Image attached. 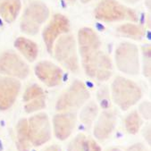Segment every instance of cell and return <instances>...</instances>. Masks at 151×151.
Masks as SVG:
<instances>
[{
	"instance_id": "cell-31",
	"label": "cell",
	"mask_w": 151,
	"mask_h": 151,
	"mask_svg": "<svg viewBox=\"0 0 151 151\" xmlns=\"http://www.w3.org/2000/svg\"><path fill=\"white\" fill-rule=\"evenodd\" d=\"M105 151H122V149L119 148V147H109V148H107V149L105 150Z\"/></svg>"
},
{
	"instance_id": "cell-19",
	"label": "cell",
	"mask_w": 151,
	"mask_h": 151,
	"mask_svg": "<svg viewBox=\"0 0 151 151\" xmlns=\"http://www.w3.org/2000/svg\"><path fill=\"white\" fill-rule=\"evenodd\" d=\"M99 108L95 101L87 102L82 106V109L80 113L81 122L86 126L90 127L96 121L99 115Z\"/></svg>"
},
{
	"instance_id": "cell-27",
	"label": "cell",
	"mask_w": 151,
	"mask_h": 151,
	"mask_svg": "<svg viewBox=\"0 0 151 151\" xmlns=\"http://www.w3.org/2000/svg\"><path fill=\"white\" fill-rule=\"evenodd\" d=\"M126 151H145V146L141 142L134 143L127 147Z\"/></svg>"
},
{
	"instance_id": "cell-21",
	"label": "cell",
	"mask_w": 151,
	"mask_h": 151,
	"mask_svg": "<svg viewBox=\"0 0 151 151\" xmlns=\"http://www.w3.org/2000/svg\"><path fill=\"white\" fill-rule=\"evenodd\" d=\"M142 118L137 111H132L127 114L124 120V127L129 134H137L142 125Z\"/></svg>"
},
{
	"instance_id": "cell-22",
	"label": "cell",
	"mask_w": 151,
	"mask_h": 151,
	"mask_svg": "<svg viewBox=\"0 0 151 151\" xmlns=\"http://www.w3.org/2000/svg\"><path fill=\"white\" fill-rule=\"evenodd\" d=\"M46 95L40 96L25 103L24 110L27 114H32L43 110L46 107Z\"/></svg>"
},
{
	"instance_id": "cell-12",
	"label": "cell",
	"mask_w": 151,
	"mask_h": 151,
	"mask_svg": "<svg viewBox=\"0 0 151 151\" xmlns=\"http://www.w3.org/2000/svg\"><path fill=\"white\" fill-rule=\"evenodd\" d=\"M77 123L75 111L60 112L53 117V127L55 136L59 140L67 139L73 132Z\"/></svg>"
},
{
	"instance_id": "cell-34",
	"label": "cell",
	"mask_w": 151,
	"mask_h": 151,
	"mask_svg": "<svg viewBox=\"0 0 151 151\" xmlns=\"http://www.w3.org/2000/svg\"><path fill=\"white\" fill-rule=\"evenodd\" d=\"M67 2H69L70 4H74L76 2V0H66Z\"/></svg>"
},
{
	"instance_id": "cell-20",
	"label": "cell",
	"mask_w": 151,
	"mask_h": 151,
	"mask_svg": "<svg viewBox=\"0 0 151 151\" xmlns=\"http://www.w3.org/2000/svg\"><path fill=\"white\" fill-rule=\"evenodd\" d=\"M116 32L121 36L129 38L134 40H141L145 33L142 26L132 23V22H128L125 24L120 25L119 27L116 28Z\"/></svg>"
},
{
	"instance_id": "cell-6",
	"label": "cell",
	"mask_w": 151,
	"mask_h": 151,
	"mask_svg": "<svg viewBox=\"0 0 151 151\" xmlns=\"http://www.w3.org/2000/svg\"><path fill=\"white\" fill-rule=\"evenodd\" d=\"M48 16L49 9L47 5L39 0H33L27 5L22 15L21 31L31 36L38 34L41 25L47 20Z\"/></svg>"
},
{
	"instance_id": "cell-33",
	"label": "cell",
	"mask_w": 151,
	"mask_h": 151,
	"mask_svg": "<svg viewBox=\"0 0 151 151\" xmlns=\"http://www.w3.org/2000/svg\"><path fill=\"white\" fill-rule=\"evenodd\" d=\"M90 1H91V0H81V2L83 3V4H87V3H88Z\"/></svg>"
},
{
	"instance_id": "cell-11",
	"label": "cell",
	"mask_w": 151,
	"mask_h": 151,
	"mask_svg": "<svg viewBox=\"0 0 151 151\" xmlns=\"http://www.w3.org/2000/svg\"><path fill=\"white\" fill-rule=\"evenodd\" d=\"M117 124V112L114 109H104L96 121L93 134L96 139L105 141L111 137Z\"/></svg>"
},
{
	"instance_id": "cell-18",
	"label": "cell",
	"mask_w": 151,
	"mask_h": 151,
	"mask_svg": "<svg viewBox=\"0 0 151 151\" xmlns=\"http://www.w3.org/2000/svg\"><path fill=\"white\" fill-rule=\"evenodd\" d=\"M21 7V0H1L0 15L6 22H13L16 20Z\"/></svg>"
},
{
	"instance_id": "cell-4",
	"label": "cell",
	"mask_w": 151,
	"mask_h": 151,
	"mask_svg": "<svg viewBox=\"0 0 151 151\" xmlns=\"http://www.w3.org/2000/svg\"><path fill=\"white\" fill-rule=\"evenodd\" d=\"M53 55L56 61L68 71L77 73L80 70L76 41L73 35L59 37L53 47Z\"/></svg>"
},
{
	"instance_id": "cell-5",
	"label": "cell",
	"mask_w": 151,
	"mask_h": 151,
	"mask_svg": "<svg viewBox=\"0 0 151 151\" xmlns=\"http://www.w3.org/2000/svg\"><path fill=\"white\" fill-rule=\"evenodd\" d=\"M89 97L90 94L87 86L82 81L75 80L59 96L55 103V110L58 113L75 111L82 107Z\"/></svg>"
},
{
	"instance_id": "cell-9",
	"label": "cell",
	"mask_w": 151,
	"mask_h": 151,
	"mask_svg": "<svg viewBox=\"0 0 151 151\" xmlns=\"http://www.w3.org/2000/svg\"><path fill=\"white\" fill-rule=\"evenodd\" d=\"M0 73L17 80H23L28 77L29 68L15 52L6 51L0 55Z\"/></svg>"
},
{
	"instance_id": "cell-17",
	"label": "cell",
	"mask_w": 151,
	"mask_h": 151,
	"mask_svg": "<svg viewBox=\"0 0 151 151\" xmlns=\"http://www.w3.org/2000/svg\"><path fill=\"white\" fill-rule=\"evenodd\" d=\"M14 47L29 62L35 61L36 58L38 57L39 55L38 45L31 40L26 39L24 37H20L15 40Z\"/></svg>"
},
{
	"instance_id": "cell-35",
	"label": "cell",
	"mask_w": 151,
	"mask_h": 151,
	"mask_svg": "<svg viewBox=\"0 0 151 151\" xmlns=\"http://www.w3.org/2000/svg\"><path fill=\"white\" fill-rule=\"evenodd\" d=\"M145 151H150V150H145Z\"/></svg>"
},
{
	"instance_id": "cell-16",
	"label": "cell",
	"mask_w": 151,
	"mask_h": 151,
	"mask_svg": "<svg viewBox=\"0 0 151 151\" xmlns=\"http://www.w3.org/2000/svg\"><path fill=\"white\" fill-rule=\"evenodd\" d=\"M16 133V148L18 151H29L32 147V143L29 140L28 121L25 118H22L17 123L15 128Z\"/></svg>"
},
{
	"instance_id": "cell-10",
	"label": "cell",
	"mask_w": 151,
	"mask_h": 151,
	"mask_svg": "<svg viewBox=\"0 0 151 151\" xmlns=\"http://www.w3.org/2000/svg\"><path fill=\"white\" fill-rule=\"evenodd\" d=\"M70 31V22L66 16L56 14L44 29L42 37L46 48L49 54L53 53V47L56 40Z\"/></svg>"
},
{
	"instance_id": "cell-28",
	"label": "cell",
	"mask_w": 151,
	"mask_h": 151,
	"mask_svg": "<svg viewBox=\"0 0 151 151\" xmlns=\"http://www.w3.org/2000/svg\"><path fill=\"white\" fill-rule=\"evenodd\" d=\"M143 136L145 140L148 143V145L151 144V127L150 125H147V127H145L144 131H143Z\"/></svg>"
},
{
	"instance_id": "cell-26",
	"label": "cell",
	"mask_w": 151,
	"mask_h": 151,
	"mask_svg": "<svg viewBox=\"0 0 151 151\" xmlns=\"http://www.w3.org/2000/svg\"><path fill=\"white\" fill-rule=\"evenodd\" d=\"M139 114L140 115L141 118H144L145 120L150 121L151 118V106L150 102L145 101L141 103L139 106Z\"/></svg>"
},
{
	"instance_id": "cell-32",
	"label": "cell",
	"mask_w": 151,
	"mask_h": 151,
	"mask_svg": "<svg viewBox=\"0 0 151 151\" xmlns=\"http://www.w3.org/2000/svg\"><path fill=\"white\" fill-rule=\"evenodd\" d=\"M150 0H146V6H147L148 8H150Z\"/></svg>"
},
{
	"instance_id": "cell-3",
	"label": "cell",
	"mask_w": 151,
	"mask_h": 151,
	"mask_svg": "<svg viewBox=\"0 0 151 151\" xmlns=\"http://www.w3.org/2000/svg\"><path fill=\"white\" fill-rule=\"evenodd\" d=\"M95 18L104 22L130 21L136 22L139 20L135 10L124 6L117 0H100L94 11Z\"/></svg>"
},
{
	"instance_id": "cell-23",
	"label": "cell",
	"mask_w": 151,
	"mask_h": 151,
	"mask_svg": "<svg viewBox=\"0 0 151 151\" xmlns=\"http://www.w3.org/2000/svg\"><path fill=\"white\" fill-rule=\"evenodd\" d=\"M97 98L99 103L100 107L104 109H108L111 108L112 106V102H111V95H110V91L109 88L106 86H102L101 88H99V89L98 90L97 93Z\"/></svg>"
},
{
	"instance_id": "cell-24",
	"label": "cell",
	"mask_w": 151,
	"mask_h": 151,
	"mask_svg": "<svg viewBox=\"0 0 151 151\" xmlns=\"http://www.w3.org/2000/svg\"><path fill=\"white\" fill-rule=\"evenodd\" d=\"M43 95H45V92L40 85L32 84L25 89L23 96H22V100L24 103H26L29 100L39 98Z\"/></svg>"
},
{
	"instance_id": "cell-14",
	"label": "cell",
	"mask_w": 151,
	"mask_h": 151,
	"mask_svg": "<svg viewBox=\"0 0 151 151\" xmlns=\"http://www.w3.org/2000/svg\"><path fill=\"white\" fill-rule=\"evenodd\" d=\"M37 78L46 86L53 88L60 85L63 80V71L50 61H41L35 66Z\"/></svg>"
},
{
	"instance_id": "cell-1",
	"label": "cell",
	"mask_w": 151,
	"mask_h": 151,
	"mask_svg": "<svg viewBox=\"0 0 151 151\" xmlns=\"http://www.w3.org/2000/svg\"><path fill=\"white\" fill-rule=\"evenodd\" d=\"M79 51L87 76L95 81H108L113 73L110 57L101 49V40L94 29L82 28L78 32Z\"/></svg>"
},
{
	"instance_id": "cell-8",
	"label": "cell",
	"mask_w": 151,
	"mask_h": 151,
	"mask_svg": "<svg viewBox=\"0 0 151 151\" xmlns=\"http://www.w3.org/2000/svg\"><path fill=\"white\" fill-rule=\"evenodd\" d=\"M28 129L32 146L40 147L51 139V126L49 118L45 113H39L29 117Z\"/></svg>"
},
{
	"instance_id": "cell-36",
	"label": "cell",
	"mask_w": 151,
	"mask_h": 151,
	"mask_svg": "<svg viewBox=\"0 0 151 151\" xmlns=\"http://www.w3.org/2000/svg\"><path fill=\"white\" fill-rule=\"evenodd\" d=\"M0 2H1V0H0Z\"/></svg>"
},
{
	"instance_id": "cell-7",
	"label": "cell",
	"mask_w": 151,
	"mask_h": 151,
	"mask_svg": "<svg viewBox=\"0 0 151 151\" xmlns=\"http://www.w3.org/2000/svg\"><path fill=\"white\" fill-rule=\"evenodd\" d=\"M117 69L127 75H138L140 70L139 53L136 45L131 42L120 43L114 52Z\"/></svg>"
},
{
	"instance_id": "cell-2",
	"label": "cell",
	"mask_w": 151,
	"mask_h": 151,
	"mask_svg": "<svg viewBox=\"0 0 151 151\" xmlns=\"http://www.w3.org/2000/svg\"><path fill=\"white\" fill-rule=\"evenodd\" d=\"M142 98L140 87L132 80L118 76L111 86V99L123 111H127Z\"/></svg>"
},
{
	"instance_id": "cell-13",
	"label": "cell",
	"mask_w": 151,
	"mask_h": 151,
	"mask_svg": "<svg viewBox=\"0 0 151 151\" xmlns=\"http://www.w3.org/2000/svg\"><path fill=\"white\" fill-rule=\"evenodd\" d=\"M21 89V83L17 79L0 76V110H8L15 102Z\"/></svg>"
},
{
	"instance_id": "cell-15",
	"label": "cell",
	"mask_w": 151,
	"mask_h": 151,
	"mask_svg": "<svg viewBox=\"0 0 151 151\" xmlns=\"http://www.w3.org/2000/svg\"><path fill=\"white\" fill-rule=\"evenodd\" d=\"M66 151H101V147L93 138L79 133L69 142Z\"/></svg>"
},
{
	"instance_id": "cell-25",
	"label": "cell",
	"mask_w": 151,
	"mask_h": 151,
	"mask_svg": "<svg viewBox=\"0 0 151 151\" xmlns=\"http://www.w3.org/2000/svg\"><path fill=\"white\" fill-rule=\"evenodd\" d=\"M142 54L144 59L143 73L146 78H150L151 74V49L149 45H146L142 47Z\"/></svg>"
},
{
	"instance_id": "cell-29",
	"label": "cell",
	"mask_w": 151,
	"mask_h": 151,
	"mask_svg": "<svg viewBox=\"0 0 151 151\" xmlns=\"http://www.w3.org/2000/svg\"><path fill=\"white\" fill-rule=\"evenodd\" d=\"M42 151H62V149L60 147V146L54 144V145H50V146L45 147Z\"/></svg>"
},
{
	"instance_id": "cell-30",
	"label": "cell",
	"mask_w": 151,
	"mask_h": 151,
	"mask_svg": "<svg viewBox=\"0 0 151 151\" xmlns=\"http://www.w3.org/2000/svg\"><path fill=\"white\" fill-rule=\"evenodd\" d=\"M122 1L128 5H135V4L139 3L140 0H122Z\"/></svg>"
}]
</instances>
